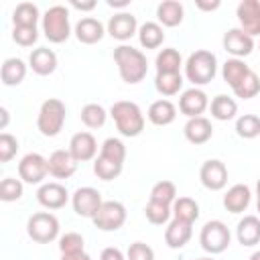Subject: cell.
I'll use <instances>...</instances> for the list:
<instances>
[{
	"instance_id": "obj_17",
	"label": "cell",
	"mask_w": 260,
	"mask_h": 260,
	"mask_svg": "<svg viewBox=\"0 0 260 260\" xmlns=\"http://www.w3.org/2000/svg\"><path fill=\"white\" fill-rule=\"evenodd\" d=\"M69 152L77 162H87L98 154V140L91 132H77L69 140Z\"/></svg>"
},
{
	"instance_id": "obj_42",
	"label": "cell",
	"mask_w": 260,
	"mask_h": 260,
	"mask_svg": "<svg viewBox=\"0 0 260 260\" xmlns=\"http://www.w3.org/2000/svg\"><path fill=\"white\" fill-rule=\"evenodd\" d=\"M83 246H85L83 236L77 234V232H67L65 236L59 238V250H61V254H79V252H85Z\"/></svg>"
},
{
	"instance_id": "obj_25",
	"label": "cell",
	"mask_w": 260,
	"mask_h": 260,
	"mask_svg": "<svg viewBox=\"0 0 260 260\" xmlns=\"http://www.w3.org/2000/svg\"><path fill=\"white\" fill-rule=\"evenodd\" d=\"M236 238L242 246L252 248L260 242V217L256 215H244L236 225Z\"/></svg>"
},
{
	"instance_id": "obj_3",
	"label": "cell",
	"mask_w": 260,
	"mask_h": 260,
	"mask_svg": "<svg viewBox=\"0 0 260 260\" xmlns=\"http://www.w3.org/2000/svg\"><path fill=\"white\" fill-rule=\"evenodd\" d=\"M110 116L122 136L134 138L144 130V114L136 102H128V100L114 102L110 108Z\"/></svg>"
},
{
	"instance_id": "obj_35",
	"label": "cell",
	"mask_w": 260,
	"mask_h": 260,
	"mask_svg": "<svg viewBox=\"0 0 260 260\" xmlns=\"http://www.w3.org/2000/svg\"><path fill=\"white\" fill-rule=\"evenodd\" d=\"M173 217L195 223L199 217V203L191 197H177L173 203Z\"/></svg>"
},
{
	"instance_id": "obj_22",
	"label": "cell",
	"mask_w": 260,
	"mask_h": 260,
	"mask_svg": "<svg viewBox=\"0 0 260 260\" xmlns=\"http://www.w3.org/2000/svg\"><path fill=\"white\" fill-rule=\"evenodd\" d=\"M28 67L37 73V75H51L57 69V55L53 49L49 47H37L30 51L28 55Z\"/></svg>"
},
{
	"instance_id": "obj_29",
	"label": "cell",
	"mask_w": 260,
	"mask_h": 260,
	"mask_svg": "<svg viewBox=\"0 0 260 260\" xmlns=\"http://www.w3.org/2000/svg\"><path fill=\"white\" fill-rule=\"evenodd\" d=\"M209 110H211V116L219 122H228V120H234L236 114H238V104L234 98L225 95V93H219L211 100L209 104Z\"/></svg>"
},
{
	"instance_id": "obj_14",
	"label": "cell",
	"mask_w": 260,
	"mask_h": 260,
	"mask_svg": "<svg viewBox=\"0 0 260 260\" xmlns=\"http://www.w3.org/2000/svg\"><path fill=\"white\" fill-rule=\"evenodd\" d=\"M108 35L116 41H128L132 39L134 35H138V22H136V16L132 12H118L114 14L110 20H108V26H106Z\"/></svg>"
},
{
	"instance_id": "obj_28",
	"label": "cell",
	"mask_w": 260,
	"mask_h": 260,
	"mask_svg": "<svg viewBox=\"0 0 260 260\" xmlns=\"http://www.w3.org/2000/svg\"><path fill=\"white\" fill-rule=\"evenodd\" d=\"M183 14H185L183 4L177 2V0H165V2H160V4L156 6V18H158V24L169 26V28L179 26V24L183 22Z\"/></svg>"
},
{
	"instance_id": "obj_7",
	"label": "cell",
	"mask_w": 260,
	"mask_h": 260,
	"mask_svg": "<svg viewBox=\"0 0 260 260\" xmlns=\"http://www.w3.org/2000/svg\"><path fill=\"white\" fill-rule=\"evenodd\" d=\"M59 219L49 211L32 213L26 221V234L37 244H49L59 238Z\"/></svg>"
},
{
	"instance_id": "obj_11",
	"label": "cell",
	"mask_w": 260,
	"mask_h": 260,
	"mask_svg": "<svg viewBox=\"0 0 260 260\" xmlns=\"http://www.w3.org/2000/svg\"><path fill=\"white\" fill-rule=\"evenodd\" d=\"M104 199H102V193L93 187H79L73 195H71V205H73V211L79 215V217H87V219H93L102 207Z\"/></svg>"
},
{
	"instance_id": "obj_12",
	"label": "cell",
	"mask_w": 260,
	"mask_h": 260,
	"mask_svg": "<svg viewBox=\"0 0 260 260\" xmlns=\"http://www.w3.org/2000/svg\"><path fill=\"white\" fill-rule=\"evenodd\" d=\"M199 181L209 191H221L228 185V169L219 158H209L199 169Z\"/></svg>"
},
{
	"instance_id": "obj_55",
	"label": "cell",
	"mask_w": 260,
	"mask_h": 260,
	"mask_svg": "<svg viewBox=\"0 0 260 260\" xmlns=\"http://www.w3.org/2000/svg\"><path fill=\"white\" fill-rule=\"evenodd\" d=\"M195 260H213V258H195Z\"/></svg>"
},
{
	"instance_id": "obj_2",
	"label": "cell",
	"mask_w": 260,
	"mask_h": 260,
	"mask_svg": "<svg viewBox=\"0 0 260 260\" xmlns=\"http://www.w3.org/2000/svg\"><path fill=\"white\" fill-rule=\"evenodd\" d=\"M114 61L118 65V73L124 83L134 85L140 83L148 73V61L146 55L140 49H134L132 45H120L114 49Z\"/></svg>"
},
{
	"instance_id": "obj_9",
	"label": "cell",
	"mask_w": 260,
	"mask_h": 260,
	"mask_svg": "<svg viewBox=\"0 0 260 260\" xmlns=\"http://www.w3.org/2000/svg\"><path fill=\"white\" fill-rule=\"evenodd\" d=\"M91 221L102 232H116L126 223V207L120 201H104Z\"/></svg>"
},
{
	"instance_id": "obj_20",
	"label": "cell",
	"mask_w": 260,
	"mask_h": 260,
	"mask_svg": "<svg viewBox=\"0 0 260 260\" xmlns=\"http://www.w3.org/2000/svg\"><path fill=\"white\" fill-rule=\"evenodd\" d=\"M191 236H193V223L173 217L165 230V244L173 250H181L189 244Z\"/></svg>"
},
{
	"instance_id": "obj_47",
	"label": "cell",
	"mask_w": 260,
	"mask_h": 260,
	"mask_svg": "<svg viewBox=\"0 0 260 260\" xmlns=\"http://www.w3.org/2000/svg\"><path fill=\"white\" fill-rule=\"evenodd\" d=\"M71 6L75 10H81V12H89L95 8V0H85V2H79V0H71Z\"/></svg>"
},
{
	"instance_id": "obj_45",
	"label": "cell",
	"mask_w": 260,
	"mask_h": 260,
	"mask_svg": "<svg viewBox=\"0 0 260 260\" xmlns=\"http://www.w3.org/2000/svg\"><path fill=\"white\" fill-rule=\"evenodd\" d=\"M126 260H154V250L144 242H134L128 246Z\"/></svg>"
},
{
	"instance_id": "obj_43",
	"label": "cell",
	"mask_w": 260,
	"mask_h": 260,
	"mask_svg": "<svg viewBox=\"0 0 260 260\" xmlns=\"http://www.w3.org/2000/svg\"><path fill=\"white\" fill-rule=\"evenodd\" d=\"M39 39L37 26H14L12 28V41L20 47H32Z\"/></svg>"
},
{
	"instance_id": "obj_41",
	"label": "cell",
	"mask_w": 260,
	"mask_h": 260,
	"mask_svg": "<svg viewBox=\"0 0 260 260\" xmlns=\"http://www.w3.org/2000/svg\"><path fill=\"white\" fill-rule=\"evenodd\" d=\"M144 215L146 219L152 223V225H162L171 219L173 215V207L171 205H162V203H154V201H148L146 207H144Z\"/></svg>"
},
{
	"instance_id": "obj_31",
	"label": "cell",
	"mask_w": 260,
	"mask_h": 260,
	"mask_svg": "<svg viewBox=\"0 0 260 260\" xmlns=\"http://www.w3.org/2000/svg\"><path fill=\"white\" fill-rule=\"evenodd\" d=\"M138 41H140V45L144 49H158L162 45V41H165V30H162V26L158 22L148 20V22L140 24V28H138Z\"/></svg>"
},
{
	"instance_id": "obj_44",
	"label": "cell",
	"mask_w": 260,
	"mask_h": 260,
	"mask_svg": "<svg viewBox=\"0 0 260 260\" xmlns=\"http://www.w3.org/2000/svg\"><path fill=\"white\" fill-rule=\"evenodd\" d=\"M18 152V140L8 134V132H2L0 134V162H10Z\"/></svg>"
},
{
	"instance_id": "obj_1",
	"label": "cell",
	"mask_w": 260,
	"mask_h": 260,
	"mask_svg": "<svg viewBox=\"0 0 260 260\" xmlns=\"http://www.w3.org/2000/svg\"><path fill=\"white\" fill-rule=\"evenodd\" d=\"M126 160V146L120 138H106L100 146V154L93 160V173L102 181H114L120 177Z\"/></svg>"
},
{
	"instance_id": "obj_50",
	"label": "cell",
	"mask_w": 260,
	"mask_h": 260,
	"mask_svg": "<svg viewBox=\"0 0 260 260\" xmlns=\"http://www.w3.org/2000/svg\"><path fill=\"white\" fill-rule=\"evenodd\" d=\"M108 6L110 8H126V6H130V0H108Z\"/></svg>"
},
{
	"instance_id": "obj_5",
	"label": "cell",
	"mask_w": 260,
	"mask_h": 260,
	"mask_svg": "<svg viewBox=\"0 0 260 260\" xmlns=\"http://www.w3.org/2000/svg\"><path fill=\"white\" fill-rule=\"evenodd\" d=\"M65 116H67V108L61 100L57 98H49L41 104L39 108V116H37V128L43 136L53 138L63 130L65 124Z\"/></svg>"
},
{
	"instance_id": "obj_24",
	"label": "cell",
	"mask_w": 260,
	"mask_h": 260,
	"mask_svg": "<svg viewBox=\"0 0 260 260\" xmlns=\"http://www.w3.org/2000/svg\"><path fill=\"white\" fill-rule=\"evenodd\" d=\"M250 199H252L250 187L244 185V183H238V185H232L225 191V195H223V207L230 213H242V211L248 209Z\"/></svg>"
},
{
	"instance_id": "obj_49",
	"label": "cell",
	"mask_w": 260,
	"mask_h": 260,
	"mask_svg": "<svg viewBox=\"0 0 260 260\" xmlns=\"http://www.w3.org/2000/svg\"><path fill=\"white\" fill-rule=\"evenodd\" d=\"M61 260H93V258L85 252H79V254H61Z\"/></svg>"
},
{
	"instance_id": "obj_39",
	"label": "cell",
	"mask_w": 260,
	"mask_h": 260,
	"mask_svg": "<svg viewBox=\"0 0 260 260\" xmlns=\"http://www.w3.org/2000/svg\"><path fill=\"white\" fill-rule=\"evenodd\" d=\"M232 91H234L236 98H240V100H252V98H256V95L260 93V77H258L254 71H250Z\"/></svg>"
},
{
	"instance_id": "obj_54",
	"label": "cell",
	"mask_w": 260,
	"mask_h": 260,
	"mask_svg": "<svg viewBox=\"0 0 260 260\" xmlns=\"http://www.w3.org/2000/svg\"><path fill=\"white\" fill-rule=\"evenodd\" d=\"M256 209H258V213H260V197H258V201H256Z\"/></svg>"
},
{
	"instance_id": "obj_32",
	"label": "cell",
	"mask_w": 260,
	"mask_h": 260,
	"mask_svg": "<svg viewBox=\"0 0 260 260\" xmlns=\"http://www.w3.org/2000/svg\"><path fill=\"white\" fill-rule=\"evenodd\" d=\"M154 65H156V73H181V65H183V59H181V53L173 47H167V49H160L156 59H154Z\"/></svg>"
},
{
	"instance_id": "obj_36",
	"label": "cell",
	"mask_w": 260,
	"mask_h": 260,
	"mask_svg": "<svg viewBox=\"0 0 260 260\" xmlns=\"http://www.w3.org/2000/svg\"><path fill=\"white\" fill-rule=\"evenodd\" d=\"M175 199H177V187H175L173 181H165L162 179V181H158V183L152 185L150 199L148 201H154V203H162V205H171L173 207Z\"/></svg>"
},
{
	"instance_id": "obj_56",
	"label": "cell",
	"mask_w": 260,
	"mask_h": 260,
	"mask_svg": "<svg viewBox=\"0 0 260 260\" xmlns=\"http://www.w3.org/2000/svg\"><path fill=\"white\" fill-rule=\"evenodd\" d=\"M258 49H260V45H258Z\"/></svg>"
},
{
	"instance_id": "obj_53",
	"label": "cell",
	"mask_w": 260,
	"mask_h": 260,
	"mask_svg": "<svg viewBox=\"0 0 260 260\" xmlns=\"http://www.w3.org/2000/svg\"><path fill=\"white\" fill-rule=\"evenodd\" d=\"M256 195L260 197V179H258V183H256Z\"/></svg>"
},
{
	"instance_id": "obj_37",
	"label": "cell",
	"mask_w": 260,
	"mask_h": 260,
	"mask_svg": "<svg viewBox=\"0 0 260 260\" xmlns=\"http://www.w3.org/2000/svg\"><path fill=\"white\" fill-rule=\"evenodd\" d=\"M236 134L244 140H252L260 136V118L256 114H242L236 120Z\"/></svg>"
},
{
	"instance_id": "obj_8",
	"label": "cell",
	"mask_w": 260,
	"mask_h": 260,
	"mask_svg": "<svg viewBox=\"0 0 260 260\" xmlns=\"http://www.w3.org/2000/svg\"><path fill=\"white\" fill-rule=\"evenodd\" d=\"M232 242V234L228 230V225L221 219H211L201 228L199 234V244L205 252L209 254H221L228 250Z\"/></svg>"
},
{
	"instance_id": "obj_38",
	"label": "cell",
	"mask_w": 260,
	"mask_h": 260,
	"mask_svg": "<svg viewBox=\"0 0 260 260\" xmlns=\"http://www.w3.org/2000/svg\"><path fill=\"white\" fill-rule=\"evenodd\" d=\"M106 118H108V112H106V108L100 106V104H85V106L81 108V122H83L87 128H91V130L102 128V126L106 124Z\"/></svg>"
},
{
	"instance_id": "obj_52",
	"label": "cell",
	"mask_w": 260,
	"mask_h": 260,
	"mask_svg": "<svg viewBox=\"0 0 260 260\" xmlns=\"http://www.w3.org/2000/svg\"><path fill=\"white\" fill-rule=\"evenodd\" d=\"M248 260H260V250H256V252H254V254H252Z\"/></svg>"
},
{
	"instance_id": "obj_33",
	"label": "cell",
	"mask_w": 260,
	"mask_h": 260,
	"mask_svg": "<svg viewBox=\"0 0 260 260\" xmlns=\"http://www.w3.org/2000/svg\"><path fill=\"white\" fill-rule=\"evenodd\" d=\"M39 18H43V16L39 12V6L32 2H20L12 10V24L14 26H37Z\"/></svg>"
},
{
	"instance_id": "obj_30",
	"label": "cell",
	"mask_w": 260,
	"mask_h": 260,
	"mask_svg": "<svg viewBox=\"0 0 260 260\" xmlns=\"http://www.w3.org/2000/svg\"><path fill=\"white\" fill-rule=\"evenodd\" d=\"M252 69L246 65V61L244 59H228L223 65H221V77H223V81L234 89L248 73H250Z\"/></svg>"
},
{
	"instance_id": "obj_34",
	"label": "cell",
	"mask_w": 260,
	"mask_h": 260,
	"mask_svg": "<svg viewBox=\"0 0 260 260\" xmlns=\"http://www.w3.org/2000/svg\"><path fill=\"white\" fill-rule=\"evenodd\" d=\"M154 87L165 98L177 95L181 91V87H183V75L181 73H156Z\"/></svg>"
},
{
	"instance_id": "obj_21",
	"label": "cell",
	"mask_w": 260,
	"mask_h": 260,
	"mask_svg": "<svg viewBox=\"0 0 260 260\" xmlns=\"http://www.w3.org/2000/svg\"><path fill=\"white\" fill-rule=\"evenodd\" d=\"M73 32H75V37H77L79 43H83V45H95V43H100L104 39V35L108 30H106V26L98 18L85 16V18H81L75 24V30Z\"/></svg>"
},
{
	"instance_id": "obj_40",
	"label": "cell",
	"mask_w": 260,
	"mask_h": 260,
	"mask_svg": "<svg viewBox=\"0 0 260 260\" xmlns=\"http://www.w3.org/2000/svg\"><path fill=\"white\" fill-rule=\"evenodd\" d=\"M22 191H24V185L20 179H14V177H4L2 183H0V199L4 203H12V201H18L22 197Z\"/></svg>"
},
{
	"instance_id": "obj_15",
	"label": "cell",
	"mask_w": 260,
	"mask_h": 260,
	"mask_svg": "<svg viewBox=\"0 0 260 260\" xmlns=\"http://www.w3.org/2000/svg\"><path fill=\"white\" fill-rule=\"evenodd\" d=\"M223 49L234 59H244L254 51V39L250 35H246L240 26L238 28H230L223 35Z\"/></svg>"
},
{
	"instance_id": "obj_46",
	"label": "cell",
	"mask_w": 260,
	"mask_h": 260,
	"mask_svg": "<svg viewBox=\"0 0 260 260\" xmlns=\"http://www.w3.org/2000/svg\"><path fill=\"white\" fill-rule=\"evenodd\" d=\"M100 260H126V254H124L120 248L108 246V248H104V250H102Z\"/></svg>"
},
{
	"instance_id": "obj_27",
	"label": "cell",
	"mask_w": 260,
	"mask_h": 260,
	"mask_svg": "<svg viewBox=\"0 0 260 260\" xmlns=\"http://www.w3.org/2000/svg\"><path fill=\"white\" fill-rule=\"evenodd\" d=\"M146 116L154 126H169L177 118V108L171 100H156L148 106Z\"/></svg>"
},
{
	"instance_id": "obj_26",
	"label": "cell",
	"mask_w": 260,
	"mask_h": 260,
	"mask_svg": "<svg viewBox=\"0 0 260 260\" xmlns=\"http://www.w3.org/2000/svg\"><path fill=\"white\" fill-rule=\"evenodd\" d=\"M26 77V63L18 57H8L4 59L2 63V69H0V79L6 87H14V85H20Z\"/></svg>"
},
{
	"instance_id": "obj_18",
	"label": "cell",
	"mask_w": 260,
	"mask_h": 260,
	"mask_svg": "<svg viewBox=\"0 0 260 260\" xmlns=\"http://www.w3.org/2000/svg\"><path fill=\"white\" fill-rule=\"evenodd\" d=\"M37 201L45 209H61L69 201V191L61 183H43L37 191Z\"/></svg>"
},
{
	"instance_id": "obj_19",
	"label": "cell",
	"mask_w": 260,
	"mask_h": 260,
	"mask_svg": "<svg viewBox=\"0 0 260 260\" xmlns=\"http://www.w3.org/2000/svg\"><path fill=\"white\" fill-rule=\"evenodd\" d=\"M49 175L55 179H69L77 171V160L71 156L69 150H53L51 156L47 158Z\"/></svg>"
},
{
	"instance_id": "obj_13",
	"label": "cell",
	"mask_w": 260,
	"mask_h": 260,
	"mask_svg": "<svg viewBox=\"0 0 260 260\" xmlns=\"http://www.w3.org/2000/svg\"><path fill=\"white\" fill-rule=\"evenodd\" d=\"M236 16L240 28L252 39L260 35V2L258 0H242L236 8Z\"/></svg>"
},
{
	"instance_id": "obj_10",
	"label": "cell",
	"mask_w": 260,
	"mask_h": 260,
	"mask_svg": "<svg viewBox=\"0 0 260 260\" xmlns=\"http://www.w3.org/2000/svg\"><path fill=\"white\" fill-rule=\"evenodd\" d=\"M49 175V167H47V158L39 152H28L20 158L18 162V177L22 183L28 185H39L45 181V177Z\"/></svg>"
},
{
	"instance_id": "obj_23",
	"label": "cell",
	"mask_w": 260,
	"mask_h": 260,
	"mask_svg": "<svg viewBox=\"0 0 260 260\" xmlns=\"http://www.w3.org/2000/svg\"><path fill=\"white\" fill-rule=\"evenodd\" d=\"M183 132H185V138H187L191 144L199 146V144H205L207 140H211V136H213V126H211V122H209L205 116H197V118H189V120H187Z\"/></svg>"
},
{
	"instance_id": "obj_6",
	"label": "cell",
	"mask_w": 260,
	"mask_h": 260,
	"mask_svg": "<svg viewBox=\"0 0 260 260\" xmlns=\"http://www.w3.org/2000/svg\"><path fill=\"white\" fill-rule=\"evenodd\" d=\"M43 35L49 43H65L71 35V22H69V10L61 4L51 6L43 14Z\"/></svg>"
},
{
	"instance_id": "obj_51",
	"label": "cell",
	"mask_w": 260,
	"mask_h": 260,
	"mask_svg": "<svg viewBox=\"0 0 260 260\" xmlns=\"http://www.w3.org/2000/svg\"><path fill=\"white\" fill-rule=\"evenodd\" d=\"M0 116H2V122H0V128L4 130L8 126V110L6 108H0Z\"/></svg>"
},
{
	"instance_id": "obj_16",
	"label": "cell",
	"mask_w": 260,
	"mask_h": 260,
	"mask_svg": "<svg viewBox=\"0 0 260 260\" xmlns=\"http://www.w3.org/2000/svg\"><path fill=\"white\" fill-rule=\"evenodd\" d=\"M209 108V100H207V93L199 87H191V89H185L179 98V112L187 118H197L201 116L205 110Z\"/></svg>"
},
{
	"instance_id": "obj_48",
	"label": "cell",
	"mask_w": 260,
	"mask_h": 260,
	"mask_svg": "<svg viewBox=\"0 0 260 260\" xmlns=\"http://www.w3.org/2000/svg\"><path fill=\"white\" fill-rule=\"evenodd\" d=\"M199 10H205V12H211V10H217L219 6H221V2L219 0H213V2H205V0H197V4H195Z\"/></svg>"
},
{
	"instance_id": "obj_4",
	"label": "cell",
	"mask_w": 260,
	"mask_h": 260,
	"mask_svg": "<svg viewBox=\"0 0 260 260\" xmlns=\"http://www.w3.org/2000/svg\"><path fill=\"white\" fill-rule=\"evenodd\" d=\"M217 73V57L211 51L199 49L191 53L185 61V77L197 87V85H207L213 81Z\"/></svg>"
}]
</instances>
